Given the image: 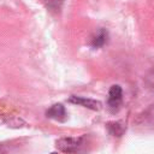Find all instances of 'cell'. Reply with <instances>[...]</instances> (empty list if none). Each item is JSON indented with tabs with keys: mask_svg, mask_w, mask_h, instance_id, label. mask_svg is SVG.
Instances as JSON below:
<instances>
[{
	"mask_svg": "<svg viewBox=\"0 0 154 154\" xmlns=\"http://www.w3.org/2000/svg\"><path fill=\"white\" fill-rule=\"evenodd\" d=\"M83 144V137H63L55 142V147L64 153H76Z\"/></svg>",
	"mask_w": 154,
	"mask_h": 154,
	"instance_id": "obj_1",
	"label": "cell"
},
{
	"mask_svg": "<svg viewBox=\"0 0 154 154\" xmlns=\"http://www.w3.org/2000/svg\"><path fill=\"white\" fill-rule=\"evenodd\" d=\"M69 101L75 103V105H79V106H83V107L93 109V111L101 109V102L96 101V100H93V99H85V97H82V96L72 95V96H70Z\"/></svg>",
	"mask_w": 154,
	"mask_h": 154,
	"instance_id": "obj_2",
	"label": "cell"
},
{
	"mask_svg": "<svg viewBox=\"0 0 154 154\" xmlns=\"http://www.w3.org/2000/svg\"><path fill=\"white\" fill-rule=\"evenodd\" d=\"M123 99V90L122 87L118 84H114L109 88L108 91V99H107V103L109 107H118L122 102Z\"/></svg>",
	"mask_w": 154,
	"mask_h": 154,
	"instance_id": "obj_3",
	"label": "cell"
},
{
	"mask_svg": "<svg viewBox=\"0 0 154 154\" xmlns=\"http://www.w3.org/2000/svg\"><path fill=\"white\" fill-rule=\"evenodd\" d=\"M46 116L48 118L64 122L66 119V109L61 103H54L46 111Z\"/></svg>",
	"mask_w": 154,
	"mask_h": 154,
	"instance_id": "obj_4",
	"label": "cell"
},
{
	"mask_svg": "<svg viewBox=\"0 0 154 154\" xmlns=\"http://www.w3.org/2000/svg\"><path fill=\"white\" fill-rule=\"evenodd\" d=\"M107 37H108L107 31L103 30V29H101V30L94 36V38H93V41H91V46H93L94 48L102 47V46L107 42Z\"/></svg>",
	"mask_w": 154,
	"mask_h": 154,
	"instance_id": "obj_5",
	"label": "cell"
},
{
	"mask_svg": "<svg viewBox=\"0 0 154 154\" xmlns=\"http://www.w3.org/2000/svg\"><path fill=\"white\" fill-rule=\"evenodd\" d=\"M46 8L52 13H59L61 11L64 0H43Z\"/></svg>",
	"mask_w": 154,
	"mask_h": 154,
	"instance_id": "obj_6",
	"label": "cell"
},
{
	"mask_svg": "<svg viewBox=\"0 0 154 154\" xmlns=\"http://www.w3.org/2000/svg\"><path fill=\"white\" fill-rule=\"evenodd\" d=\"M107 129L111 135L113 136H120L124 132V126L119 122H111L107 124Z\"/></svg>",
	"mask_w": 154,
	"mask_h": 154,
	"instance_id": "obj_7",
	"label": "cell"
},
{
	"mask_svg": "<svg viewBox=\"0 0 154 154\" xmlns=\"http://www.w3.org/2000/svg\"><path fill=\"white\" fill-rule=\"evenodd\" d=\"M144 122L147 125L154 128V105H152L146 112H144Z\"/></svg>",
	"mask_w": 154,
	"mask_h": 154,
	"instance_id": "obj_8",
	"label": "cell"
},
{
	"mask_svg": "<svg viewBox=\"0 0 154 154\" xmlns=\"http://www.w3.org/2000/svg\"><path fill=\"white\" fill-rule=\"evenodd\" d=\"M51 154H58V153H57V152H53V153H51Z\"/></svg>",
	"mask_w": 154,
	"mask_h": 154,
	"instance_id": "obj_9",
	"label": "cell"
}]
</instances>
